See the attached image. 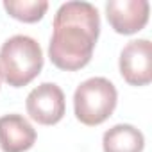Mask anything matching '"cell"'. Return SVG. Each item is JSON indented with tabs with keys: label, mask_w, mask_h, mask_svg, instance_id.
<instances>
[{
	"label": "cell",
	"mask_w": 152,
	"mask_h": 152,
	"mask_svg": "<svg viewBox=\"0 0 152 152\" xmlns=\"http://www.w3.org/2000/svg\"><path fill=\"white\" fill-rule=\"evenodd\" d=\"M52 29L48 57L54 66L75 72L91 61L100 34V15L93 4L79 0L63 4L54 16Z\"/></svg>",
	"instance_id": "obj_1"
},
{
	"label": "cell",
	"mask_w": 152,
	"mask_h": 152,
	"mask_svg": "<svg viewBox=\"0 0 152 152\" xmlns=\"http://www.w3.org/2000/svg\"><path fill=\"white\" fill-rule=\"evenodd\" d=\"M43 68V50L39 43L25 34H16L0 48V77L13 88L32 83Z\"/></svg>",
	"instance_id": "obj_2"
},
{
	"label": "cell",
	"mask_w": 152,
	"mask_h": 152,
	"mask_svg": "<svg viewBox=\"0 0 152 152\" xmlns=\"http://www.w3.org/2000/svg\"><path fill=\"white\" fill-rule=\"evenodd\" d=\"M118 93L106 77H91L81 83L73 93V111L84 125L95 127L106 122L116 107Z\"/></svg>",
	"instance_id": "obj_3"
},
{
	"label": "cell",
	"mask_w": 152,
	"mask_h": 152,
	"mask_svg": "<svg viewBox=\"0 0 152 152\" xmlns=\"http://www.w3.org/2000/svg\"><path fill=\"white\" fill-rule=\"evenodd\" d=\"M25 106H27L29 116L41 125L57 124L66 111L64 93L54 83H43L38 88H34L27 95Z\"/></svg>",
	"instance_id": "obj_4"
},
{
	"label": "cell",
	"mask_w": 152,
	"mask_h": 152,
	"mask_svg": "<svg viewBox=\"0 0 152 152\" xmlns=\"http://www.w3.org/2000/svg\"><path fill=\"white\" fill-rule=\"evenodd\" d=\"M120 73L131 86H147L152 81V43L148 39H132L124 47Z\"/></svg>",
	"instance_id": "obj_5"
},
{
	"label": "cell",
	"mask_w": 152,
	"mask_h": 152,
	"mask_svg": "<svg viewBox=\"0 0 152 152\" xmlns=\"http://www.w3.org/2000/svg\"><path fill=\"white\" fill-rule=\"evenodd\" d=\"M148 9L147 0H109L106 4V16L118 34H134L147 25Z\"/></svg>",
	"instance_id": "obj_6"
},
{
	"label": "cell",
	"mask_w": 152,
	"mask_h": 152,
	"mask_svg": "<svg viewBox=\"0 0 152 152\" xmlns=\"http://www.w3.org/2000/svg\"><path fill=\"white\" fill-rule=\"evenodd\" d=\"M36 141V131L22 115L0 116V148L4 152H25Z\"/></svg>",
	"instance_id": "obj_7"
},
{
	"label": "cell",
	"mask_w": 152,
	"mask_h": 152,
	"mask_svg": "<svg viewBox=\"0 0 152 152\" xmlns=\"http://www.w3.org/2000/svg\"><path fill=\"white\" fill-rule=\"evenodd\" d=\"M102 147L104 152H141L145 147V138L134 125L118 124L104 132Z\"/></svg>",
	"instance_id": "obj_8"
},
{
	"label": "cell",
	"mask_w": 152,
	"mask_h": 152,
	"mask_svg": "<svg viewBox=\"0 0 152 152\" xmlns=\"http://www.w3.org/2000/svg\"><path fill=\"white\" fill-rule=\"evenodd\" d=\"M4 9L20 22L34 23L43 18L48 9V2L47 0H6Z\"/></svg>",
	"instance_id": "obj_9"
}]
</instances>
